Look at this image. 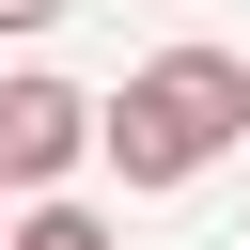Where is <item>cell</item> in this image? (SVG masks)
<instances>
[{
    "instance_id": "obj_2",
    "label": "cell",
    "mask_w": 250,
    "mask_h": 250,
    "mask_svg": "<svg viewBox=\"0 0 250 250\" xmlns=\"http://www.w3.org/2000/svg\"><path fill=\"white\" fill-rule=\"evenodd\" d=\"M78 156H94V94H78V78H0V188L62 203Z\"/></svg>"
},
{
    "instance_id": "obj_3",
    "label": "cell",
    "mask_w": 250,
    "mask_h": 250,
    "mask_svg": "<svg viewBox=\"0 0 250 250\" xmlns=\"http://www.w3.org/2000/svg\"><path fill=\"white\" fill-rule=\"evenodd\" d=\"M0 250H125V234H109L94 203H16V234H0Z\"/></svg>"
},
{
    "instance_id": "obj_1",
    "label": "cell",
    "mask_w": 250,
    "mask_h": 250,
    "mask_svg": "<svg viewBox=\"0 0 250 250\" xmlns=\"http://www.w3.org/2000/svg\"><path fill=\"white\" fill-rule=\"evenodd\" d=\"M250 141V62L234 47H156L109 109H94V156L125 172V188H188V172H219Z\"/></svg>"
},
{
    "instance_id": "obj_4",
    "label": "cell",
    "mask_w": 250,
    "mask_h": 250,
    "mask_svg": "<svg viewBox=\"0 0 250 250\" xmlns=\"http://www.w3.org/2000/svg\"><path fill=\"white\" fill-rule=\"evenodd\" d=\"M47 16H78V0H0V31H47Z\"/></svg>"
}]
</instances>
